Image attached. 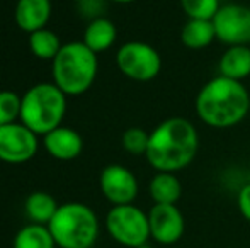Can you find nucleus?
Returning a JSON list of instances; mask_svg holds the SVG:
<instances>
[{
    "label": "nucleus",
    "instance_id": "4468645a",
    "mask_svg": "<svg viewBox=\"0 0 250 248\" xmlns=\"http://www.w3.org/2000/svg\"><path fill=\"white\" fill-rule=\"evenodd\" d=\"M221 76L242 82L250 75V46H228L218 63Z\"/></svg>",
    "mask_w": 250,
    "mask_h": 248
},
{
    "label": "nucleus",
    "instance_id": "5701e85b",
    "mask_svg": "<svg viewBox=\"0 0 250 248\" xmlns=\"http://www.w3.org/2000/svg\"><path fill=\"white\" fill-rule=\"evenodd\" d=\"M123 148L131 155H146L150 143V133L143 128H129L121 136Z\"/></svg>",
    "mask_w": 250,
    "mask_h": 248
},
{
    "label": "nucleus",
    "instance_id": "9d476101",
    "mask_svg": "<svg viewBox=\"0 0 250 248\" xmlns=\"http://www.w3.org/2000/svg\"><path fill=\"white\" fill-rule=\"evenodd\" d=\"M101 192L112 206L133 204L138 195V180L129 169L118 163L107 165L99 177Z\"/></svg>",
    "mask_w": 250,
    "mask_h": 248
},
{
    "label": "nucleus",
    "instance_id": "a878e982",
    "mask_svg": "<svg viewBox=\"0 0 250 248\" xmlns=\"http://www.w3.org/2000/svg\"><path fill=\"white\" fill-rule=\"evenodd\" d=\"M111 2H114V3H133V2H136V0H111Z\"/></svg>",
    "mask_w": 250,
    "mask_h": 248
},
{
    "label": "nucleus",
    "instance_id": "20e7f679",
    "mask_svg": "<svg viewBox=\"0 0 250 248\" xmlns=\"http://www.w3.org/2000/svg\"><path fill=\"white\" fill-rule=\"evenodd\" d=\"M60 248H92L99 238V219L83 202H65L48 223Z\"/></svg>",
    "mask_w": 250,
    "mask_h": 248
},
{
    "label": "nucleus",
    "instance_id": "aec40b11",
    "mask_svg": "<svg viewBox=\"0 0 250 248\" xmlns=\"http://www.w3.org/2000/svg\"><path fill=\"white\" fill-rule=\"evenodd\" d=\"M63 44L60 43V38L51 29L44 27L36 33L29 34V50L40 60H55L60 53Z\"/></svg>",
    "mask_w": 250,
    "mask_h": 248
},
{
    "label": "nucleus",
    "instance_id": "f8f14e48",
    "mask_svg": "<svg viewBox=\"0 0 250 248\" xmlns=\"http://www.w3.org/2000/svg\"><path fill=\"white\" fill-rule=\"evenodd\" d=\"M43 145L53 158L68 162V160L77 158L82 153L83 139L75 129L66 128V126H58L48 134H44Z\"/></svg>",
    "mask_w": 250,
    "mask_h": 248
},
{
    "label": "nucleus",
    "instance_id": "0eeeda50",
    "mask_svg": "<svg viewBox=\"0 0 250 248\" xmlns=\"http://www.w3.org/2000/svg\"><path fill=\"white\" fill-rule=\"evenodd\" d=\"M119 72L135 82H151L162 70L160 53L143 41H128L116 55Z\"/></svg>",
    "mask_w": 250,
    "mask_h": 248
},
{
    "label": "nucleus",
    "instance_id": "6ab92c4d",
    "mask_svg": "<svg viewBox=\"0 0 250 248\" xmlns=\"http://www.w3.org/2000/svg\"><path fill=\"white\" fill-rule=\"evenodd\" d=\"M56 243L46 225H31L24 226L14 236V248H55Z\"/></svg>",
    "mask_w": 250,
    "mask_h": 248
},
{
    "label": "nucleus",
    "instance_id": "f257e3e1",
    "mask_svg": "<svg viewBox=\"0 0 250 248\" xmlns=\"http://www.w3.org/2000/svg\"><path fill=\"white\" fill-rule=\"evenodd\" d=\"M199 134L192 121L174 116L164 119L150 133L146 160L157 172L175 173L194 162Z\"/></svg>",
    "mask_w": 250,
    "mask_h": 248
},
{
    "label": "nucleus",
    "instance_id": "4be33fe9",
    "mask_svg": "<svg viewBox=\"0 0 250 248\" xmlns=\"http://www.w3.org/2000/svg\"><path fill=\"white\" fill-rule=\"evenodd\" d=\"M21 102L22 97L12 90L0 92V126L17 123V119H21Z\"/></svg>",
    "mask_w": 250,
    "mask_h": 248
},
{
    "label": "nucleus",
    "instance_id": "39448f33",
    "mask_svg": "<svg viewBox=\"0 0 250 248\" xmlns=\"http://www.w3.org/2000/svg\"><path fill=\"white\" fill-rule=\"evenodd\" d=\"M66 113V95L55 83H38L22 95L21 123L36 134H48L62 126Z\"/></svg>",
    "mask_w": 250,
    "mask_h": 248
},
{
    "label": "nucleus",
    "instance_id": "9b49d317",
    "mask_svg": "<svg viewBox=\"0 0 250 248\" xmlns=\"http://www.w3.org/2000/svg\"><path fill=\"white\" fill-rule=\"evenodd\" d=\"M150 236L160 245H174L182 238L186 221L177 204H153L148 212Z\"/></svg>",
    "mask_w": 250,
    "mask_h": 248
},
{
    "label": "nucleus",
    "instance_id": "ddd939ff",
    "mask_svg": "<svg viewBox=\"0 0 250 248\" xmlns=\"http://www.w3.org/2000/svg\"><path fill=\"white\" fill-rule=\"evenodd\" d=\"M16 24L26 33L44 29L51 17V0H17Z\"/></svg>",
    "mask_w": 250,
    "mask_h": 248
},
{
    "label": "nucleus",
    "instance_id": "bb28decb",
    "mask_svg": "<svg viewBox=\"0 0 250 248\" xmlns=\"http://www.w3.org/2000/svg\"><path fill=\"white\" fill-rule=\"evenodd\" d=\"M138 248H153V247H150V245H143V247H138Z\"/></svg>",
    "mask_w": 250,
    "mask_h": 248
},
{
    "label": "nucleus",
    "instance_id": "1a4fd4ad",
    "mask_svg": "<svg viewBox=\"0 0 250 248\" xmlns=\"http://www.w3.org/2000/svg\"><path fill=\"white\" fill-rule=\"evenodd\" d=\"M38 152V134L22 123L0 126V160L5 163H26Z\"/></svg>",
    "mask_w": 250,
    "mask_h": 248
},
{
    "label": "nucleus",
    "instance_id": "412c9836",
    "mask_svg": "<svg viewBox=\"0 0 250 248\" xmlns=\"http://www.w3.org/2000/svg\"><path fill=\"white\" fill-rule=\"evenodd\" d=\"M181 7L189 19L213 20L220 10V0H181Z\"/></svg>",
    "mask_w": 250,
    "mask_h": 248
},
{
    "label": "nucleus",
    "instance_id": "dca6fc26",
    "mask_svg": "<svg viewBox=\"0 0 250 248\" xmlns=\"http://www.w3.org/2000/svg\"><path fill=\"white\" fill-rule=\"evenodd\" d=\"M216 39L213 20L188 19L181 31V43L189 50H204Z\"/></svg>",
    "mask_w": 250,
    "mask_h": 248
},
{
    "label": "nucleus",
    "instance_id": "f3484780",
    "mask_svg": "<svg viewBox=\"0 0 250 248\" xmlns=\"http://www.w3.org/2000/svg\"><path fill=\"white\" fill-rule=\"evenodd\" d=\"M148 192L155 204H177L182 195V184L175 173L157 172L150 180Z\"/></svg>",
    "mask_w": 250,
    "mask_h": 248
},
{
    "label": "nucleus",
    "instance_id": "a211bd4d",
    "mask_svg": "<svg viewBox=\"0 0 250 248\" xmlns=\"http://www.w3.org/2000/svg\"><path fill=\"white\" fill-rule=\"evenodd\" d=\"M60 206L56 204L55 197L48 192L38 191L27 195L26 202H24V209H26L27 218L36 225H46L56 214Z\"/></svg>",
    "mask_w": 250,
    "mask_h": 248
},
{
    "label": "nucleus",
    "instance_id": "6e6552de",
    "mask_svg": "<svg viewBox=\"0 0 250 248\" xmlns=\"http://www.w3.org/2000/svg\"><path fill=\"white\" fill-rule=\"evenodd\" d=\"M216 39L227 46L250 44V7L242 3H225L213 17Z\"/></svg>",
    "mask_w": 250,
    "mask_h": 248
},
{
    "label": "nucleus",
    "instance_id": "423d86ee",
    "mask_svg": "<svg viewBox=\"0 0 250 248\" xmlns=\"http://www.w3.org/2000/svg\"><path fill=\"white\" fill-rule=\"evenodd\" d=\"M105 228L114 242L128 248L143 247L151 238L148 214L135 204L112 206L105 216Z\"/></svg>",
    "mask_w": 250,
    "mask_h": 248
},
{
    "label": "nucleus",
    "instance_id": "393cba45",
    "mask_svg": "<svg viewBox=\"0 0 250 248\" xmlns=\"http://www.w3.org/2000/svg\"><path fill=\"white\" fill-rule=\"evenodd\" d=\"M237 202H238V209H240L242 216L250 223V182L245 184V186L240 189Z\"/></svg>",
    "mask_w": 250,
    "mask_h": 248
},
{
    "label": "nucleus",
    "instance_id": "b1692460",
    "mask_svg": "<svg viewBox=\"0 0 250 248\" xmlns=\"http://www.w3.org/2000/svg\"><path fill=\"white\" fill-rule=\"evenodd\" d=\"M79 9L82 10L83 16L90 17V20L97 19L102 17L101 12L104 9V0H79Z\"/></svg>",
    "mask_w": 250,
    "mask_h": 248
},
{
    "label": "nucleus",
    "instance_id": "2eb2a0df",
    "mask_svg": "<svg viewBox=\"0 0 250 248\" xmlns=\"http://www.w3.org/2000/svg\"><path fill=\"white\" fill-rule=\"evenodd\" d=\"M116 38H118V29H116L114 22L105 19V17L92 19L83 31V43L94 53L109 50L116 43Z\"/></svg>",
    "mask_w": 250,
    "mask_h": 248
},
{
    "label": "nucleus",
    "instance_id": "f03ea898",
    "mask_svg": "<svg viewBox=\"0 0 250 248\" xmlns=\"http://www.w3.org/2000/svg\"><path fill=\"white\" fill-rule=\"evenodd\" d=\"M249 113L250 92L238 80L218 75L204 83L196 95V114L209 128H233Z\"/></svg>",
    "mask_w": 250,
    "mask_h": 248
},
{
    "label": "nucleus",
    "instance_id": "7ed1b4c3",
    "mask_svg": "<svg viewBox=\"0 0 250 248\" xmlns=\"http://www.w3.org/2000/svg\"><path fill=\"white\" fill-rule=\"evenodd\" d=\"M97 70V53L83 41H72L63 44L53 60V80L65 95H80L96 82Z\"/></svg>",
    "mask_w": 250,
    "mask_h": 248
}]
</instances>
